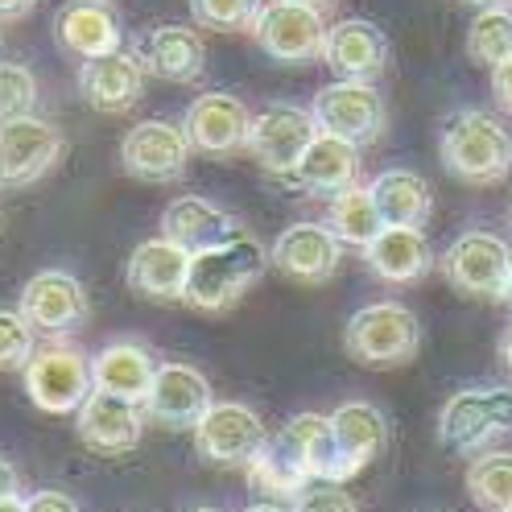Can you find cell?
Listing matches in <instances>:
<instances>
[{
	"mask_svg": "<svg viewBox=\"0 0 512 512\" xmlns=\"http://www.w3.org/2000/svg\"><path fill=\"white\" fill-rule=\"evenodd\" d=\"M442 166L467 186H492L512 174V133L484 108H463L442 124Z\"/></svg>",
	"mask_w": 512,
	"mask_h": 512,
	"instance_id": "obj_1",
	"label": "cell"
},
{
	"mask_svg": "<svg viewBox=\"0 0 512 512\" xmlns=\"http://www.w3.org/2000/svg\"><path fill=\"white\" fill-rule=\"evenodd\" d=\"M265 269H269L265 244L240 232L232 240L190 256V277H186L182 302H190L195 310H207V314L232 310L252 285L265 277Z\"/></svg>",
	"mask_w": 512,
	"mask_h": 512,
	"instance_id": "obj_2",
	"label": "cell"
},
{
	"mask_svg": "<svg viewBox=\"0 0 512 512\" xmlns=\"http://www.w3.org/2000/svg\"><path fill=\"white\" fill-rule=\"evenodd\" d=\"M343 347L364 368H401L418 356L422 323L401 302H372L351 314V323L343 331Z\"/></svg>",
	"mask_w": 512,
	"mask_h": 512,
	"instance_id": "obj_3",
	"label": "cell"
},
{
	"mask_svg": "<svg viewBox=\"0 0 512 512\" xmlns=\"http://www.w3.org/2000/svg\"><path fill=\"white\" fill-rule=\"evenodd\" d=\"M504 434H512V389L504 384L463 389L438 413V442L451 455H479Z\"/></svg>",
	"mask_w": 512,
	"mask_h": 512,
	"instance_id": "obj_4",
	"label": "cell"
},
{
	"mask_svg": "<svg viewBox=\"0 0 512 512\" xmlns=\"http://www.w3.org/2000/svg\"><path fill=\"white\" fill-rule=\"evenodd\" d=\"M310 116L318 124V133L343 137V141L360 145V149L376 145L384 133H389V104H384V95L364 79L327 83L314 95Z\"/></svg>",
	"mask_w": 512,
	"mask_h": 512,
	"instance_id": "obj_5",
	"label": "cell"
},
{
	"mask_svg": "<svg viewBox=\"0 0 512 512\" xmlns=\"http://www.w3.org/2000/svg\"><path fill=\"white\" fill-rule=\"evenodd\" d=\"M67 153V137L42 116L0 120V190H25L42 182Z\"/></svg>",
	"mask_w": 512,
	"mask_h": 512,
	"instance_id": "obj_6",
	"label": "cell"
},
{
	"mask_svg": "<svg viewBox=\"0 0 512 512\" xmlns=\"http://www.w3.org/2000/svg\"><path fill=\"white\" fill-rule=\"evenodd\" d=\"M252 38L281 67H310V62L323 58L327 21L318 9L294 5V0H273V5H261V13H256Z\"/></svg>",
	"mask_w": 512,
	"mask_h": 512,
	"instance_id": "obj_7",
	"label": "cell"
},
{
	"mask_svg": "<svg viewBox=\"0 0 512 512\" xmlns=\"http://www.w3.org/2000/svg\"><path fill=\"white\" fill-rule=\"evenodd\" d=\"M91 389V360L75 343L38 347L25 364V393L42 413H75Z\"/></svg>",
	"mask_w": 512,
	"mask_h": 512,
	"instance_id": "obj_8",
	"label": "cell"
},
{
	"mask_svg": "<svg viewBox=\"0 0 512 512\" xmlns=\"http://www.w3.org/2000/svg\"><path fill=\"white\" fill-rule=\"evenodd\" d=\"M442 277L467 298L504 302V285L512 269V248L492 232H463L442 252Z\"/></svg>",
	"mask_w": 512,
	"mask_h": 512,
	"instance_id": "obj_9",
	"label": "cell"
},
{
	"mask_svg": "<svg viewBox=\"0 0 512 512\" xmlns=\"http://www.w3.org/2000/svg\"><path fill=\"white\" fill-rule=\"evenodd\" d=\"M190 153H195V145H190L182 124L141 120L120 141V166L137 182H178L190 166Z\"/></svg>",
	"mask_w": 512,
	"mask_h": 512,
	"instance_id": "obj_10",
	"label": "cell"
},
{
	"mask_svg": "<svg viewBox=\"0 0 512 512\" xmlns=\"http://www.w3.org/2000/svg\"><path fill=\"white\" fill-rule=\"evenodd\" d=\"M265 438V422L256 418V409L240 401H211V409L195 426L199 455L215 467H248V459L261 451Z\"/></svg>",
	"mask_w": 512,
	"mask_h": 512,
	"instance_id": "obj_11",
	"label": "cell"
},
{
	"mask_svg": "<svg viewBox=\"0 0 512 512\" xmlns=\"http://www.w3.org/2000/svg\"><path fill=\"white\" fill-rule=\"evenodd\" d=\"M21 314L29 318V327H38L46 335H71L91 318V298L83 290V281L67 269H42L25 281L21 290Z\"/></svg>",
	"mask_w": 512,
	"mask_h": 512,
	"instance_id": "obj_12",
	"label": "cell"
},
{
	"mask_svg": "<svg viewBox=\"0 0 512 512\" xmlns=\"http://www.w3.org/2000/svg\"><path fill=\"white\" fill-rule=\"evenodd\" d=\"M318 124L310 116V108H294V104H265L252 116L248 128V153L261 162L269 174H290L294 162L302 157V149L314 141Z\"/></svg>",
	"mask_w": 512,
	"mask_h": 512,
	"instance_id": "obj_13",
	"label": "cell"
},
{
	"mask_svg": "<svg viewBox=\"0 0 512 512\" xmlns=\"http://www.w3.org/2000/svg\"><path fill=\"white\" fill-rule=\"evenodd\" d=\"M75 434L95 455H124L133 451L145 434V409L137 401H124L116 393L91 389L75 409Z\"/></svg>",
	"mask_w": 512,
	"mask_h": 512,
	"instance_id": "obj_14",
	"label": "cell"
},
{
	"mask_svg": "<svg viewBox=\"0 0 512 512\" xmlns=\"http://www.w3.org/2000/svg\"><path fill=\"white\" fill-rule=\"evenodd\" d=\"M211 384L199 368L190 364H157V376H153V389L149 397L141 401L145 418L166 426V430H195L199 418L211 409Z\"/></svg>",
	"mask_w": 512,
	"mask_h": 512,
	"instance_id": "obj_15",
	"label": "cell"
},
{
	"mask_svg": "<svg viewBox=\"0 0 512 512\" xmlns=\"http://www.w3.org/2000/svg\"><path fill=\"white\" fill-rule=\"evenodd\" d=\"M343 261V240L327 223H290L269 248V265L302 285H323Z\"/></svg>",
	"mask_w": 512,
	"mask_h": 512,
	"instance_id": "obj_16",
	"label": "cell"
},
{
	"mask_svg": "<svg viewBox=\"0 0 512 512\" xmlns=\"http://www.w3.org/2000/svg\"><path fill=\"white\" fill-rule=\"evenodd\" d=\"M145 79H149V71L141 67V58L128 54L124 46L79 62V91H83V100L95 112H108V116L133 108L145 95Z\"/></svg>",
	"mask_w": 512,
	"mask_h": 512,
	"instance_id": "obj_17",
	"label": "cell"
},
{
	"mask_svg": "<svg viewBox=\"0 0 512 512\" xmlns=\"http://www.w3.org/2000/svg\"><path fill=\"white\" fill-rule=\"evenodd\" d=\"M186 137L199 153L223 157L248 149V128H252V112L244 108L240 95L232 91H203L195 104L186 108Z\"/></svg>",
	"mask_w": 512,
	"mask_h": 512,
	"instance_id": "obj_18",
	"label": "cell"
},
{
	"mask_svg": "<svg viewBox=\"0 0 512 512\" xmlns=\"http://www.w3.org/2000/svg\"><path fill=\"white\" fill-rule=\"evenodd\" d=\"M186 277H190V252L166 236L137 244L133 256H128V269H124L128 290L149 302H182Z\"/></svg>",
	"mask_w": 512,
	"mask_h": 512,
	"instance_id": "obj_19",
	"label": "cell"
},
{
	"mask_svg": "<svg viewBox=\"0 0 512 512\" xmlns=\"http://www.w3.org/2000/svg\"><path fill=\"white\" fill-rule=\"evenodd\" d=\"M323 62L339 75V79H380L389 67V38L380 34V25L364 21V17H347L327 25V46H323Z\"/></svg>",
	"mask_w": 512,
	"mask_h": 512,
	"instance_id": "obj_20",
	"label": "cell"
},
{
	"mask_svg": "<svg viewBox=\"0 0 512 512\" xmlns=\"http://www.w3.org/2000/svg\"><path fill=\"white\" fill-rule=\"evenodd\" d=\"M141 67L166 83H195L207 67V46L190 25H153L137 38Z\"/></svg>",
	"mask_w": 512,
	"mask_h": 512,
	"instance_id": "obj_21",
	"label": "cell"
},
{
	"mask_svg": "<svg viewBox=\"0 0 512 512\" xmlns=\"http://www.w3.org/2000/svg\"><path fill=\"white\" fill-rule=\"evenodd\" d=\"M298 190L306 195H339V190L356 186L360 178V145H351L343 137H331V133H314V141L302 149V157L294 162V170L285 174Z\"/></svg>",
	"mask_w": 512,
	"mask_h": 512,
	"instance_id": "obj_22",
	"label": "cell"
},
{
	"mask_svg": "<svg viewBox=\"0 0 512 512\" xmlns=\"http://www.w3.org/2000/svg\"><path fill=\"white\" fill-rule=\"evenodd\" d=\"M54 38L58 46L83 58L108 54L124 46V29H120V13L108 5V0H67L54 17Z\"/></svg>",
	"mask_w": 512,
	"mask_h": 512,
	"instance_id": "obj_23",
	"label": "cell"
},
{
	"mask_svg": "<svg viewBox=\"0 0 512 512\" xmlns=\"http://www.w3.org/2000/svg\"><path fill=\"white\" fill-rule=\"evenodd\" d=\"M331 430L339 446V479H356L389 442V422L372 401H347L331 413Z\"/></svg>",
	"mask_w": 512,
	"mask_h": 512,
	"instance_id": "obj_24",
	"label": "cell"
},
{
	"mask_svg": "<svg viewBox=\"0 0 512 512\" xmlns=\"http://www.w3.org/2000/svg\"><path fill=\"white\" fill-rule=\"evenodd\" d=\"M157 376V356L141 339H112L108 347L95 351L91 360V384L104 393H116L124 401H145Z\"/></svg>",
	"mask_w": 512,
	"mask_h": 512,
	"instance_id": "obj_25",
	"label": "cell"
},
{
	"mask_svg": "<svg viewBox=\"0 0 512 512\" xmlns=\"http://www.w3.org/2000/svg\"><path fill=\"white\" fill-rule=\"evenodd\" d=\"M368 269L389 285H413L434 269V252L422 228H401V223H384L376 240L364 248Z\"/></svg>",
	"mask_w": 512,
	"mask_h": 512,
	"instance_id": "obj_26",
	"label": "cell"
},
{
	"mask_svg": "<svg viewBox=\"0 0 512 512\" xmlns=\"http://www.w3.org/2000/svg\"><path fill=\"white\" fill-rule=\"evenodd\" d=\"M162 236L182 244L190 256L203 252V248H215L223 240L240 236V223L236 215H228L223 207H215L211 199H199V195H182L174 199L166 211H162Z\"/></svg>",
	"mask_w": 512,
	"mask_h": 512,
	"instance_id": "obj_27",
	"label": "cell"
},
{
	"mask_svg": "<svg viewBox=\"0 0 512 512\" xmlns=\"http://www.w3.org/2000/svg\"><path fill=\"white\" fill-rule=\"evenodd\" d=\"M372 203L380 211L384 223H401V228H422L434 211V195L430 182L413 170H380L372 182Z\"/></svg>",
	"mask_w": 512,
	"mask_h": 512,
	"instance_id": "obj_28",
	"label": "cell"
},
{
	"mask_svg": "<svg viewBox=\"0 0 512 512\" xmlns=\"http://www.w3.org/2000/svg\"><path fill=\"white\" fill-rule=\"evenodd\" d=\"M327 228L347 244V248H368L376 240V232L384 228V219L372 203L368 186H347L339 195H331V211H327Z\"/></svg>",
	"mask_w": 512,
	"mask_h": 512,
	"instance_id": "obj_29",
	"label": "cell"
},
{
	"mask_svg": "<svg viewBox=\"0 0 512 512\" xmlns=\"http://www.w3.org/2000/svg\"><path fill=\"white\" fill-rule=\"evenodd\" d=\"M467 496L484 512L512 508V451H479L467 467Z\"/></svg>",
	"mask_w": 512,
	"mask_h": 512,
	"instance_id": "obj_30",
	"label": "cell"
},
{
	"mask_svg": "<svg viewBox=\"0 0 512 512\" xmlns=\"http://www.w3.org/2000/svg\"><path fill=\"white\" fill-rule=\"evenodd\" d=\"M512 54V9H479L467 29V58L475 67H496Z\"/></svg>",
	"mask_w": 512,
	"mask_h": 512,
	"instance_id": "obj_31",
	"label": "cell"
},
{
	"mask_svg": "<svg viewBox=\"0 0 512 512\" xmlns=\"http://www.w3.org/2000/svg\"><path fill=\"white\" fill-rule=\"evenodd\" d=\"M256 13H261V0H190L195 25L215 34H244L256 25Z\"/></svg>",
	"mask_w": 512,
	"mask_h": 512,
	"instance_id": "obj_32",
	"label": "cell"
},
{
	"mask_svg": "<svg viewBox=\"0 0 512 512\" xmlns=\"http://www.w3.org/2000/svg\"><path fill=\"white\" fill-rule=\"evenodd\" d=\"M38 108V79L21 62H0V120L29 116Z\"/></svg>",
	"mask_w": 512,
	"mask_h": 512,
	"instance_id": "obj_33",
	"label": "cell"
},
{
	"mask_svg": "<svg viewBox=\"0 0 512 512\" xmlns=\"http://www.w3.org/2000/svg\"><path fill=\"white\" fill-rule=\"evenodd\" d=\"M34 327L21 310H0V372H17L34 356Z\"/></svg>",
	"mask_w": 512,
	"mask_h": 512,
	"instance_id": "obj_34",
	"label": "cell"
},
{
	"mask_svg": "<svg viewBox=\"0 0 512 512\" xmlns=\"http://www.w3.org/2000/svg\"><path fill=\"white\" fill-rule=\"evenodd\" d=\"M290 512H360V504L343 484H335V479H310V484L294 496Z\"/></svg>",
	"mask_w": 512,
	"mask_h": 512,
	"instance_id": "obj_35",
	"label": "cell"
},
{
	"mask_svg": "<svg viewBox=\"0 0 512 512\" xmlns=\"http://www.w3.org/2000/svg\"><path fill=\"white\" fill-rule=\"evenodd\" d=\"M25 512H79V504L67 496V492H54V488H42L25 500Z\"/></svg>",
	"mask_w": 512,
	"mask_h": 512,
	"instance_id": "obj_36",
	"label": "cell"
},
{
	"mask_svg": "<svg viewBox=\"0 0 512 512\" xmlns=\"http://www.w3.org/2000/svg\"><path fill=\"white\" fill-rule=\"evenodd\" d=\"M492 100L512 116V54L492 67Z\"/></svg>",
	"mask_w": 512,
	"mask_h": 512,
	"instance_id": "obj_37",
	"label": "cell"
},
{
	"mask_svg": "<svg viewBox=\"0 0 512 512\" xmlns=\"http://www.w3.org/2000/svg\"><path fill=\"white\" fill-rule=\"evenodd\" d=\"M34 9H38V0H0V21H21Z\"/></svg>",
	"mask_w": 512,
	"mask_h": 512,
	"instance_id": "obj_38",
	"label": "cell"
},
{
	"mask_svg": "<svg viewBox=\"0 0 512 512\" xmlns=\"http://www.w3.org/2000/svg\"><path fill=\"white\" fill-rule=\"evenodd\" d=\"M17 488H21V475H17V467H13L9 459H0V500L13 496Z\"/></svg>",
	"mask_w": 512,
	"mask_h": 512,
	"instance_id": "obj_39",
	"label": "cell"
},
{
	"mask_svg": "<svg viewBox=\"0 0 512 512\" xmlns=\"http://www.w3.org/2000/svg\"><path fill=\"white\" fill-rule=\"evenodd\" d=\"M500 360H504V368L512 372V327H508L504 339H500Z\"/></svg>",
	"mask_w": 512,
	"mask_h": 512,
	"instance_id": "obj_40",
	"label": "cell"
},
{
	"mask_svg": "<svg viewBox=\"0 0 512 512\" xmlns=\"http://www.w3.org/2000/svg\"><path fill=\"white\" fill-rule=\"evenodd\" d=\"M294 5H306V9H318V13H331L339 0H294Z\"/></svg>",
	"mask_w": 512,
	"mask_h": 512,
	"instance_id": "obj_41",
	"label": "cell"
},
{
	"mask_svg": "<svg viewBox=\"0 0 512 512\" xmlns=\"http://www.w3.org/2000/svg\"><path fill=\"white\" fill-rule=\"evenodd\" d=\"M0 512H25V500L13 492V496H5V500H0Z\"/></svg>",
	"mask_w": 512,
	"mask_h": 512,
	"instance_id": "obj_42",
	"label": "cell"
},
{
	"mask_svg": "<svg viewBox=\"0 0 512 512\" xmlns=\"http://www.w3.org/2000/svg\"><path fill=\"white\" fill-rule=\"evenodd\" d=\"M475 9H512V0H467Z\"/></svg>",
	"mask_w": 512,
	"mask_h": 512,
	"instance_id": "obj_43",
	"label": "cell"
},
{
	"mask_svg": "<svg viewBox=\"0 0 512 512\" xmlns=\"http://www.w3.org/2000/svg\"><path fill=\"white\" fill-rule=\"evenodd\" d=\"M244 512H290V508H281V504H248Z\"/></svg>",
	"mask_w": 512,
	"mask_h": 512,
	"instance_id": "obj_44",
	"label": "cell"
},
{
	"mask_svg": "<svg viewBox=\"0 0 512 512\" xmlns=\"http://www.w3.org/2000/svg\"><path fill=\"white\" fill-rule=\"evenodd\" d=\"M504 302L512 306V269H508V285H504Z\"/></svg>",
	"mask_w": 512,
	"mask_h": 512,
	"instance_id": "obj_45",
	"label": "cell"
},
{
	"mask_svg": "<svg viewBox=\"0 0 512 512\" xmlns=\"http://www.w3.org/2000/svg\"><path fill=\"white\" fill-rule=\"evenodd\" d=\"M190 512H219V508H190Z\"/></svg>",
	"mask_w": 512,
	"mask_h": 512,
	"instance_id": "obj_46",
	"label": "cell"
},
{
	"mask_svg": "<svg viewBox=\"0 0 512 512\" xmlns=\"http://www.w3.org/2000/svg\"><path fill=\"white\" fill-rule=\"evenodd\" d=\"M508 228H512V207H508Z\"/></svg>",
	"mask_w": 512,
	"mask_h": 512,
	"instance_id": "obj_47",
	"label": "cell"
},
{
	"mask_svg": "<svg viewBox=\"0 0 512 512\" xmlns=\"http://www.w3.org/2000/svg\"><path fill=\"white\" fill-rule=\"evenodd\" d=\"M504 512H512V508H504Z\"/></svg>",
	"mask_w": 512,
	"mask_h": 512,
	"instance_id": "obj_48",
	"label": "cell"
}]
</instances>
